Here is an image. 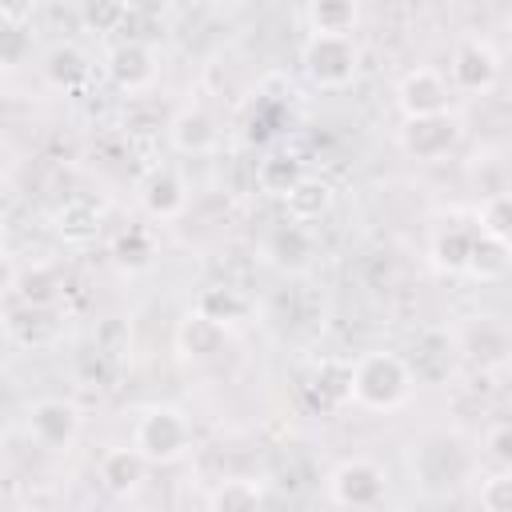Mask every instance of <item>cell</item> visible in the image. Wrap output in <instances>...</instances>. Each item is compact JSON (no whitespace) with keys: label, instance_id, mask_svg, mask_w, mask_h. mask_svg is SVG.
<instances>
[{"label":"cell","instance_id":"1","mask_svg":"<svg viewBox=\"0 0 512 512\" xmlns=\"http://www.w3.org/2000/svg\"><path fill=\"white\" fill-rule=\"evenodd\" d=\"M408 360L396 352H364L352 364V404L368 412H396L412 396Z\"/></svg>","mask_w":512,"mask_h":512},{"label":"cell","instance_id":"2","mask_svg":"<svg viewBox=\"0 0 512 512\" xmlns=\"http://www.w3.org/2000/svg\"><path fill=\"white\" fill-rule=\"evenodd\" d=\"M132 448L148 460V464H172L192 448V424L180 408L172 404H148L136 416L132 428Z\"/></svg>","mask_w":512,"mask_h":512},{"label":"cell","instance_id":"3","mask_svg":"<svg viewBox=\"0 0 512 512\" xmlns=\"http://www.w3.org/2000/svg\"><path fill=\"white\" fill-rule=\"evenodd\" d=\"M304 72L320 88H348L360 68V48L348 32H312L304 44Z\"/></svg>","mask_w":512,"mask_h":512},{"label":"cell","instance_id":"4","mask_svg":"<svg viewBox=\"0 0 512 512\" xmlns=\"http://www.w3.org/2000/svg\"><path fill=\"white\" fill-rule=\"evenodd\" d=\"M388 496V472L368 460V456H352L340 460L328 472V500L340 508H376Z\"/></svg>","mask_w":512,"mask_h":512},{"label":"cell","instance_id":"5","mask_svg":"<svg viewBox=\"0 0 512 512\" xmlns=\"http://www.w3.org/2000/svg\"><path fill=\"white\" fill-rule=\"evenodd\" d=\"M456 144H460V120L452 112L416 116V120H404V128H400V148L412 160H424V164L444 160Z\"/></svg>","mask_w":512,"mask_h":512},{"label":"cell","instance_id":"6","mask_svg":"<svg viewBox=\"0 0 512 512\" xmlns=\"http://www.w3.org/2000/svg\"><path fill=\"white\" fill-rule=\"evenodd\" d=\"M28 432L40 448L60 452L80 436V408L72 400H60V396L32 400L28 404Z\"/></svg>","mask_w":512,"mask_h":512},{"label":"cell","instance_id":"7","mask_svg":"<svg viewBox=\"0 0 512 512\" xmlns=\"http://www.w3.org/2000/svg\"><path fill=\"white\" fill-rule=\"evenodd\" d=\"M448 96H452V88L436 68H412L396 84V108H400L404 120L448 112Z\"/></svg>","mask_w":512,"mask_h":512},{"label":"cell","instance_id":"8","mask_svg":"<svg viewBox=\"0 0 512 512\" xmlns=\"http://www.w3.org/2000/svg\"><path fill=\"white\" fill-rule=\"evenodd\" d=\"M460 352L480 368V372H500L508 364V352H512V340H508V328L496 320V316H476L464 336H460Z\"/></svg>","mask_w":512,"mask_h":512},{"label":"cell","instance_id":"9","mask_svg":"<svg viewBox=\"0 0 512 512\" xmlns=\"http://www.w3.org/2000/svg\"><path fill=\"white\" fill-rule=\"evenodd\" d=\"M420 448L424 452H416L412 468L424 472L420 476L424 484H448L452 488V484H460L468 476V452L460 448L456 436H428Z\"/></svg>","mask_w":512,"mask_h":512},{"label":"cell","instance_id":"10","mask_svg":"<svg viewBox=\"0 0 512 512\" xmlns=\"http://www.w3.org/2000/svg\"><path fill=\"white\" fill-rule=\"evenodd\" d=\"M452 84L460 92H488L496 80H500V56L484 44V40H464L456 52H452Z\"/></svg>","mask_w":512,"mask_h":512},{"label":"cell","instance_id":"11","mask_svg":"<svg viewBox=\"0 0 512 512\" xmlns=\"http://www.w3.org/2000/svg\"><path fill=\"white\" fill-rule=\"evenodd\" d=\"M224 344H228V328L216 324V320H208V316L196 312V308L176 324V348H180V356L192 360V364L216 360V356L224 352Z\"/></svg>","mask_w":512,"mask_h":512},{"label":"cell","instance_id":"12","mask_svg":"<svg viewBox=\"0 0 512 512\" xmlns=\"http://www.w3.org/2000/svg\"><path fill=\"white\" fill-rule=\"evenodd\" d=\"M108 80L124 92H140L156 80V56L140 40H124L108 52Z\"/></svg>","mask_w":512,"mask_h":512},{"label":"cell","instance_id":"13","mask_svg":"<svg viewBox=\"0 0 512 512\" xmlns=\"http://www.w3.org/2000/svg\"><path fill=\"white\" fill-rule=\"evenodd\" d=\"M96 476H100V488H104L108 496L128 500L132 492H140V484H144V476H148V460H144L136 448H108V452L100 456Z\"/></svg>","mask_w":512,"mask_h":512},{"label":"cell","instance_id":"14","mask_svg":"<svg viewBox=\"0 0 512 512\" xmlns=\"http://www.w3.org/2000/svg\"><path fill=\"white\" fill-rule=\"evenodd\" d=\"M184 204H188V188H184V180L172 168H156V172L144 176V184H140V208L152 220H172V216L184 212Z\"/></svg>","mask_w":512,"mask_h":512},{"label":"cell","instance_id":"15","mask_svg":"<svg viewBox=\"0 0 512 512\" xmlns=\"http://www.w3.org/2000/svg\"><path fill=\"white\" fill-rule=\"evenodd\" d=\"M268 260H272L276 268H284V272H304V268L316 260V236H312L300 220L280 224V228H272V236H268Z\"/></svg>","mask_w":512,"mask_h":512},{"label":"cell","instance_id":"16","mask_svg":"<svg viewBox=\"0 0 512 512\" xmlns=\"http://www.w3.org/2000/svg\"><path fill=\"white\" fill-rule=\"evenodd\" d=\"M216 120L204 112V108H180L172 120H168V140L176 152H188V156H204L216 148Z\"/></svg>","mask_w":512,"mask_h":512},{"label":"cell","instance_id":"17","mask_svg":"<svg viewBox=\"0 0 512 512\" xmlns=\"http://www.w3.org/2000/svg\"><path fill=\"white\" fill-rule=\"evenodd\" d=\"M508 268H512V248H508V240L476 232V236H472V248H468L464 276H472V280H480V284H500V280L508 276Z\"/></svg>","mask_w":512,"mask_h":512},{"label":"cell","instance_id":"18","mask_svg":"<svg viewBox=\"0 0 512 512\" xmlns=\"http://www.w3.org/2000/svg\"><path fill=\"white\" fill-rule=\"evenodd\" d=\"M308 392L316 396V404L324 412H336L344 404H352V364L348 360H320L312 372Z\"/></svg>","mask_w":512,"mask_h":512},{"label":"cell","instance_id":"19","mask_svg":"<svg viewBox=\"0 0 512 512\" xmlns=\"http://www.w3.org/2000/svg\"><path fill=\"white\" fill-rule=\"evenodd\" d=\"M280 200H284V208H288V220L308 224V220H320V216L332 208V184L320 180V176H308V172H304Z\"/></svg>","mask_w":512,"mask_h":512},{"label":"cell","instance_id":"20","mask_svg":"<svg viewBox=\"0 0 512 512\" xmlns=\"http://www.w3.org/2000/svg\"><path fill=\"white\" fill-rule=\"evenodd\" d=\"M408 372H412V380H428V384L444 380L452 372V340L440 336V332H424L412 348Z\"/></svg>","mask_w":512,"mask_h":512},{"label":"cell","instance_id":"21","mask_svg":"<svg viewBox=\"0 0 512 512\" xmlns=\"http://www.w3.org/2000/svg\"><path fill=\"white\" fill-rule=\"evenodd\" d=\"M56 236L64 244H92L100 236V212L88 200H68L56 208Z\"/></svg>","mask_w":512,"mask_h":512},{"label":"cell","instance_id":"22","mask_svg":"<svg viewBox=\"0 0 512 512\" xmlns=\"http://www.w3.org/2000/svg\"><path fill=\"white\" fill-rule=\"evenodd\" d=\"M472 236L476 228H464V224H452V228H440L432 236V264L448 276H460L464 264H468V248H472Z\"/></svg>","mask_w":512,"mask_h":512},{"label":"cell","instance_id":"23","mask_svg":"<svg viewBox=\"0 0 512 512\" xmlns=\"http://www.w3.org/2000/svg\"><path fill=\"white\" fill-rule=\"evenodd\" d=\"M44 76H48L52 88L72 92V88H80L88 80V56L80 48H72V44H56L44 56Z\"/></svg>","mask_w":512,"mask_h":512},{"label":"cell","instance_id":"24","mask_svg":"<svg viewBox=\"0 0 512 512\" xmlns=\"http://www.w3.org/2000/svg\"><path fill=\"white\" fill-rule=\"evenodd\" d=\"M196 312H204L208 320L216 324H236L248 316V296L240 288H228V284H208L200 296H196Z\"/></svg>","mask_w":512,"mask_h":512},{"label":"cell","instance_id":"25","mask_svg":"<svg viewBox=\"0 0 512 512\" xmlns=\"http://www.w3.org/2000/svg\"><path fill=\"white\" fill-rule=\"evenodd\" d=\"M8 336H12L20 348H44V344L56 340V320L48 316V308L24 304L20 312L8 316Z\"/></svg>","mask_w":512,"mask_h":512},{"label":"cell","instance_id":"26","mask_svg":"<svg viewBox=\"0 0 512 512\" xmlns=\"http://www.w3.org/2000/svg\"><path fill=\"white\" fill-rule=\"evenodd\" d=\"M264 504V488L248 476H228L208 492V508L212 512H248Z\"/></svg>","mask_w":512,"mask_h":512},{"label":"cell","instance_id":"27","mask_svg":"<svg viewBox=\"0 0 512 512\" xmlns=\"http://www.w3.org/2000/svg\"><path fill=\"white\" fill-rule=\"evenodd\" d=\"M60 276H56V268H48V264H36V268H28V272H16V284H12V292L20 296V304H32V308H52L56 304V296H60Z\"/></svg>","mask_w":512,"mask_h":512},{"label":"cell","instance_id":"28","mask_svg":"<svg viewBox=\"0 0 512 512\" xmlns=\"http://www.w3.org/2000/svg\"><path fill=\"white\" fill-rule=\"evenodd\" d=\"M132 16V0H80V24L96 36L120 32Z\"/></svg>","mask_w":512,"mask_h":512},{"label":"cell","instance_id":"29","mask_svg":"<svg viewBox=\"0 0 512 512\" xmlns=\"http://www.w3.org/2000/svg\"><path fill=\"white\" fill-rule=\"evenodd\" d=\"M300 176H304V164L292 152H276V156L260 160V168H256V184L272 196H284Z\"/></svg>","mask_w":512,"mask_h":512},{"label":"cell","instance_id":"30","mask_svg":"<svg viewBox=\"0 0 512 512\" xmlns=\"http://www.w3.org/2000/svg\"><path fill=\"white\" fill-rule=\"evenodd\" d=\"M152 256H156V244H152V236H148L144 228H128V232H120L116 244H112V260H116L120 268H128V272L148 268Z\"/></svg>","mask_w":512,"mask_h":512},{"label":"cell","instance_id":"31","mask_svg":"<svg viewBox=\"0 0 512 512\" xmlns=\"http://www.w3.org/2000/svg\"><path fill=\"white\" fill-rule=\"evenodd\" d=\"M308 20L316 32H352L356 0H308Z\"/></svg>","mask_w":512,"mask_h":512},{"label":"cell","instance_id":"32","mask_svg":"<svg viewBox=\"0 0 512 512\" xmlns=\"http://www.w3.org/2000/svg\"><path fill=\"white\" fill-rule=\"evenodd\" d=\"M476 220H480V224H476V232L508 240V236H512V196H508V192H492V196L480 204Z\"/></svg>","mask_w":512,"mask_h":512},{"label":"cell","instance_id":"33","mask_svg":"<svg viewBox=\"0 0 512 512\" xmlns=\"http://www.w3.org/2000/svg\"><path fill=\"white\" fill-rule=\"evenodd\" d=\"M480 508L512 512V468H492V476L480 480Z\"/></svg>","mask_w":512,"mask_h":512},{"label":"cell","instance_id":"34","mask_svg":"<svg viewBox=\"0 0 512 512\" xmlns=\"http://www.w3.org/2000/svg\"><path fill=\"white\" fill-rule=\"evenodd\" d=\"M484 460L492 468H512V424L508 420H496L484 432Z\"/></svg>","mask_w":512,"mask_h":512},{"label":"cell","instance_id":"35","mask_svg":"<svg viewBox=\"0 0 512 512\" xmlns=\"http://www.w3.org/2000/svg\"><path fill=\"white\" fill-rule=\"evenodd\" d=\"M28 48H32V40H28L24 24H0V64L4 68L8 64H24Z\"/></svg>","mask_w":512,"mask_h":512},{"label":"cell","instance_id":"36","mask_svg":"<svg viewBox=\"0 0 512 512\" xmlns=\"http://www.w3.org/2000/svg\"><path fill=\"white\" fill-rule=\"evenodd\" d=\"M40 0H0V24H28Z\"/></svg>","mask_w":512,"mask_h":512},{"label":"cell","instance_id":"37","mask_svg":"<svg viewBox=\"0 0 512 512\" xmlns=\"http://www.w3.org/2000/svg\"><path fill=\"white\" fill-rule=\"evenodd\" d=\"M12 284H16V264H12V256L0 248V296L12 292Z\"/></svg>","mask_w":512,"mask_h":512},{"label":"cell","instance_id":"38","mask_svg":"<svg viewBox=\"0 0 512 512\" xmlns=\"http://www.w3.org/2000/svg\"><path fill=\"white\" fill-rule=\"evenodd\" d=\"M0 248H4V216H0Z\"/></svg>","mask_w":512,"mask_h":512},{"label":"cell","instance_id":"39","mask_svg":"<svg viewBox=\"0 0 512 512\" xmlns=\"http://www.w3.org/2000/svg\"><path fill=\"white\" fill-rule=\"evenodd\" d=\"M0 84H4V64H0Z\"/></svg>","mask_w":512,"mask_h":512}]
</instances>
